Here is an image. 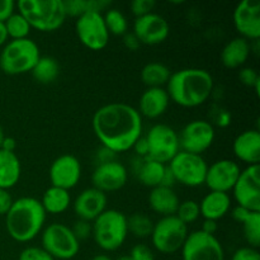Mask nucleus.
Wrapping results in <instances>:
<instances>
[{
  "label": "nucleus",
  "instance_id": "1",
  "mask_svg": "<svg viewBox=\"0 0 260 260\" xmlns=\"http://www.w3.org/2000/svg\"><path fill=\"white\" fill-rule=\"evenodd\" d=\"M91 126L103 147L116 152L128 151L142 135V117L126 103H108L94 113Z\"/></svg>",
  "mask_w": 260,
  "mask_h": 260
},
{
  "label": "nucleus",
  "instance_id": "2",
  "mask_svg": "<svg viewBox=\"0 0 260 260\" xmlns=\"http://www.w3.org/2000/svg\"><path fill=\"white\" fill-rule=\"evenodd\" d=\"M167 84L170 101L185 108H194L207 102L213 91L215 81L210 71L188 68L173 73Z\"/></svg>",
  "mask_w": 260,
  "mask_h": 260
},
{
  "label": "nucleus",
  "instance_id": "3",
  "mask_svg": "<svg viewBox=\"0 0 260 260\" xmlns=\"http://www.w3.org/2000/svg\"><path fill=\"white\" fill-rule=\"evenodd\" d=\"M47 213L37 198L22 197L13 201L5 215V229L13 240L28 243L43 229Z\"/></svg>",
  "mask_w": 260,
  "mask_h": 260
},
{
  "label": "nucleus",
  "instance_id": "4",
  "mask_svg": "<svg viewBox=\"0 0 260 260\" xmlns=\"http://www.w3.org/2000/svg\"><path fill=\"white\" fill-rule=\"evenodd\" d=\"M17 8L30 27L41 32L58 29L68 17L63 0H20Z\"/></svg>",
  "mask_w": 260,
  "mask_h": 260
},
{
  "label": "nucleus",
  "instance_id": "5",
  "mask_svg": "<svg viewBox=\"0 0 260 260\" xmlns=\"http://www.w3.org/2000/svg\"><path fill=\"white\" fill-rule=\"evenodd\" d=\"M91 235L104 251H114L126 241L127 216L117 210H106L91 223Z\"/></svg>",
  "mask_w": 260,
  "mask_h": 260
},
{
  "label": "nucleus",
  "instance_id": "6",
  "mask_svg": "<svg viewBox=\"0 0 260 260\" xmlns=\"http://www.w3.org/2000/svg\"><path fill=\"white\" fill-rule=\"evenodd\" d=\"M40 57V47L33 40H12L0 52V69L8 75L30 73Z\"/></svg>",
  "mask_w": 260,
  "mask_h": 260
},
{
  "label": "nucleus",
  "instance_id": "7",
  "mask_svg": "<svg viewBox=\"0 0 260 260\" xmlns=\"http://www.w3.org/2000/svg\"><path fill=\"white\" fill-rule=\"evenodd\" d=\"M188 236V226L177 216H165L154 223L151 241L161 254H174L182 249Z\"/></svg>",
  "mask_w": 260,
  "mask_h": 260
},
{
  "label": "nucleus",
  "instance_id": "8",
  "mask_svg": "<svg viewBox=\"0 0 260 260\" xmlns=\"http://www.w3.org/2000/svg\"><path fill=\"white\" fill-rule=\"evenodd\" d=\"M42 249L53 259L70 260L78 255L80 243L71 229L63 223H51L42 233Z\"/></svg>",
  "mask_w": 260,
  "mask_h": 260
},
{
  "label": "nucleus",
  "instance_id": "9",
  "mask_svg": "<svg viewBox=\"0 0 260 260\" xmlns=\"http://www.w3.org/2000/svg\"><path fill=\"white\" fill-rule=\"evenodd\" d=\"M145 139L149 147L147 157L161 164H169L170 160L180 151L179 136L177 131L168 124H154Z\"/></svg>",
  "mask_w": 260,
  "mask_h": 260
},
{
  "label": "nucleus",
  "instance_id": "10",
  "mask_svg": "<svg viewBox=\"0 0 260 260\" xmlns=\"http://www.w3.org/2000/svg\"><path fill=\"white\" fill-rule=\"evenodd\" d=\"M175 180L187 187H200L205 184L208 164L202 155L190 154L180 150L168 164Z\"/></svg>",
  "mask_w": 260,
  "mask_h": 260
},
{
  "label": "nucleus",
  "instance_id": "11",
  "mask_svg": "<svg viewBox=\"0 0 260 260\" xmlns=\"http://www.w3.org/2000/svg\"><path fill=\"white\" fill-rule=\"evenodd\" d=\"M183 260H225L222 244L215 235L197 230L188 234L182 246Z\"/></svg>",
  "mask_w": 260,
  "mask_h": 260
},
{
  "label": "nucleus",
  "instance_id": "12",
  "mask_svg": "<svg viewBox=\"0 0 260 260\" xmlns=\"http://www.w3.org/2000/svg\"><path fill=\"white\" fill-rule=\"evenodd\" d=\"M75 30L80 42L90 50H103L109 42V32L102 13H84L76 20Z\"/></svg>",
  "mask_w": 260,
  "mask_h": 260
},
{
  "label": "nucleus",
  "instance_id": "13",
  "mask_svg": "<svg viewBox=\"0 0 260 260\" xmlns=\"http://www.w3.org/2000/svg\"><path fill=\"white\" fill-rule=\"evenodd\" d=\"M178 136L182 151L201 155L212 146L216 132L211 122L205 119H194L188 122Z\"/></svg>",
  "mask_w": 260,
  "mask_h": 260
},
{
  "label": "nucleus",
  "instance_id": "14",
  "mask_svg": "<svg viewBox=\"0 0 260 260\" xmlns=\"http://www.w3.org/2000/svg\"><path fill=\"white\" fill-rule=\"evenodd\" d=\"M238 206L253 212H260V167L248 165L241 170L233 188Z\"/></svg>",
  "mask_w": 260,
  "mask_h": 260
},
{
  "label": "nucleus",
  "instance_id": "15",
  "mask_svg": "<svg viewBox=\"0 0 260 260\" xmlns=\"http://www.w3.org/2000/svg\"><path fill=\"white\" fill-rule=\"evenodd\" d=\"M128 179V172L122 162L117 160L107 162H99L91 174L93 187L103 193L116 192L126 185Z\"/></svg>",
  "mask_w": 260,
  "mask_h": 260
},
{
  "label": "nucleus",
  "instance_id": "16",
  "mask_svg": "<svg viewBox=\"0 0 260 260\" xmlns=\"http://www.w3.org/2000/svg\"><path fill=\"white\" fill-rule=\"evenodd\" d=\"M48 177L52 187L70 190L78 184L81 178L80 161L71 154L60 155L51 164Z\"/></svg>",
  "mask_w": 260,
  "mask_h": 260
},
{
  "label": "nucleus",
  "instance_id": "17",
  "mask_svg": "<svg viewBox=\"0 0 260 260\" xmlns=\"http://www.w3.org/2000/svg\"><path fill=\"white\" fill-rule=\"evenodd\" d=\"M234 25L240 37L258 41L260 37V2L241 0L234 10Z\"/></svg>",
  "mask_w": 260,
  "mask_h": 260
},
{
  "label": "nucleus",
  "instance_id": "18",
  "mask_svg": "<svg viewBox=\"0 0 260 260\" xmlns=\"http://www.w3.org/2000/svg\"><path fill=\"white\" fill-rule=\"evenodd\" d=\"M132 32L139 38L140 43L159 45L167 40L170 28L169 23L162 15L152 12L142 17H137L135 19Z\"/></svg>",
  "mask_w": 260,
  "mask_h": 260
},
{
  "label": "nucleus",
  "instance_id": "19",
  "mask_svg": "<svg viewBox=\"0 0 260 260\" xmlns=\"http://www.w3.org/2000/svg\"><path fill=\"white\" fill-rule=\"evenodd\" d=\"M240 173V167L234 160H217L208 167L205 184L210 188V190L229 193L233 190Z\"/></svg>",
  "mask_w": 260,
  "mask_h": 260
},
{
  "label": "nucleus",
  "instance_id": "20",
  "mask_svg": "<svg viewBox=\"0 0 260 260\" xmlns=\"http://www.w3.org/2000/svg\"><path fill=\"white\" fill-rule=\"evenodd\" d=\"M107 194L96 188H86L74 201V212L80 220L93 222L107 210Z\"/></svg>",
  "mask_w": 260,
  "mask_h": 260
},
{
  "label": "nucleus",
  "instance_id": "21",
  "mask_svg": "<svg viewBox=\"0 0 260 260\" xmlns=\"http://www.w3.org/2000/svg\"><path fill=\"white\" fill-rule=\"evenodd\" d=\"M233 150L235 156L248 165L260 161V132L259 129H246L234 140Z\"/></svg>",
  "mask_w": 260,
  "mask_h": 260
},
{
  "label": "nucleus",
  "instance_id": "22",
  "mask_svg": "<svg viewBox=\"0 0 260 260\" xmlns=\"http://www.w3.org/2000/svg\"><path fill=\"white\" fill-rule=\"evenodd\" d=\"M170 98L164 88H147L139 101V113L147 118H157L169 107Z\"/></svg>",
  "mask_w": 260,
  "mask_h": 260
},
{
  "label": "nucleus",
  "instance_id": "23",
  "mask_svg": "<svg viewBox=\"0 0 260 260\" xmlns=\"http://www.w3.org/2000/svg\"><path fill=\"white\" fill-rule=\"evenodd\" d=\"M231 208V198L229 193L210 190L200 203V212L205 220L218 221L225 217Z\"/></svg>",
  "mask_w": 260,
  "mask_h": 260
},
{
  "label": "nucleus",
  "instance_id": "24",
  "mask_svg": "<svg viewBox=\"0 0 260 260\" xmlns=\"http://www.w3.org/2000/svg\"><path fill=\"white\" fill-rule=\"evenodd\" d=\"M179 198L173 188L159 187L152 188L149 193V205L154 212L159 213L162 217L174 216L179 207Z\"/></svg>",
  "mask_w": 260,
  "mask_h": 260
},
{
  "label": "nucleus",
  "instance_id": "25",
  "mask_svg": "<svg viewBox=\"0 0 260 260\" xmlns=\"http://www.w3.org/2000/svg\"><path fill=\"white\" fill-rule=\"evenodd\" d=\"M251 45L243 37H236L229 41L221 51V61L228 69H236L243 66L250 56Z\"/></svg>",
  "mask_w": 260,
  "mask_h": 260
},
{
  "label": "nucleus",
  "instance_id": "26",
  "mask_svg": "<svg viewBox=\"0 0 260 260\" xmlns=\"http://www.w3.org/2000/svg\"><path fill=\"white\" fill-rule=\"evenodd\" d=\"M22 165L15 152L0 149V188L8 190L19 182Z\"/></svg>",
  "mask_w": 260,
  "mask_h": 260
},
{
  "label": "nucleus",
  "instance_id": "27",
  "mask_svg": "<svg viewBox=\"0 0 260 260\" xmlns=\"http://www.w3.org/2000/svg\"><path fill=\"white\" fill-rule=\"evenodd\" d=\"M40 202L46 213L58 215V213L65 212L70 207L71 197L69 190L51 185L45 190Z\"/></svg>",
  "mask_w": 260,
  "mask_h": 260
},
{
  "label": "nucleus",
  "instance_id": "28",
  "mask_svg": "<svg viewBox=\"0 0 260 260\" xmlns=\"http://www.w3.org/2000/svg\"><path fill=\"white\" fill-rule=\"evenodd\" d=\"M165 168H167L165 164L155 161V160L149 159V157H145V159H142V161H140L139 168L136 169L137 178H139L140 183L142 185L152 189V188L161 185Z\"/></svg>",
  "mask_w": 260,
  "mask_h": 260
},
{
  "label": "nucleus",
  "instance_id": "29",
  "mask_svg": "<svg viewBox=\"0 0 260 260\" xmlns=\"http://www.w3.org/2000/svg\"><path fill=\"white\" fill-rule=\"evenodd\" d=\"M30 73L37 83L51 84L60 75V63L52 56H41Z\"/></svg>",
  "mask_w": 260,
  "mask_h": 260
},
{
  "label": "nucleus",
  "instance_id": "30",
  "mask_svg": "<svg viewBox=\"0 0 260 260\" xmlns=\"http://www.w3.org/2000/svg\"><path fill=\"white\" fill-rule=\"evenodd\" d=\"M170 75V69L161 62H149L141 70V80L147 88H162L169 81Z\"/></svg>",
  "mask_w": 260,
  "mask_h": 260
},
{
  "label": "nucleus",
  "instance_id": "31",
  "mask_svg": "<svg viewBox=\"0 0 260 260\" xmlns=\"http://www.w3.org/2000/svg\"><path fill=\"white\" fill-rule=\"evenodd\" d=\"M154 222L149 216L144 213H132L127 217V230L136 238H147L151 236Z\"/></svg>",
  "mask_w": 260,
  "mask_h": 260
},
{
  "label": "nucleus",
  "instance_id": "32",
  "mask_svg": "<svg viewBox=\"0 0 260 260\" xmlns=\"http://www.w3.org/2000/svg\"><path fill=\"white\" fill-rule=\"evenodd\" d=\"M104 23L108 29L109 35H116V36H123L124 33L128 32V22L127 18L123 13L117 8H109L106 10L103 14Z\"/></svg>",
  "mask_w": 260,
  "mask_h": 260
},
{
  "label": "nucleus",
  "instance_id": "33",
  "mask_svg": "<svg viewBox=\"0 0 260 260\" xmlns=\"http://www.w3.org/2000/svg\"><path fill=\"white\" fill-rule=\"evenodd\" d=\"M5 29H7L8 37H12V40H22L28 38L30 32V25L24 17L19 12L13 13L9 18L4 22Z\"/></svg>",
  "mask_w": 260,
  "mask_h": 260
},
{
  "label": "nucleus",
  "instance_id": "34",
  "mask_svg": "<svg viewBox=\"0 0 260 260\" xmlns=\"http://www.w3.org/2000/svg\"><path fill=\"white\" fill-rule=\"evenodd\" d=\"M241 225L246 243L250 248L258 249L260 246V212H250Z\"/></svg>",
  "mask_w": 260,
  "mask_h": 260
},
{
  "label": "nucleus",
  "instance_id": "35",
  "mask_svg": "<svg viewBox=\"0 0 260 260\" xmlns=\"http://www.w3.org/2000/svg\"><path fill=\"white\" fill-rule=\"evenodd\" d=\"M200 203L192 200H188L179 203V207H178L177 213H175V216L187 226L188 223L194 222L200 217Z\"/></svg>",
  "mask_w": 260,
  "mask_h": 260
},
{
  "label": "nucleus",
  "instance_id": "36",
  "mask_svg": "<svg viewBox=\"0 0 260 260\" xmlns=\"http://www.w3.org/2000/svg\"><path fill=\"white\" fill-rule=\"evenodd\" d=\"M239 80L246 86L255 89L256 94H259V86H260V75L258 71L253 68H244L241 69L239 73Z\"/></svg>",
  "mask_w": 260,
  "mask_h": 260
},
{
  "label": "nucleus",
  "instance_id": "37",
  "mask_svg": "<svg viewBox=\"0 0 260 260\" xmlns=\"http://www.w3.org/2000/svg\"><path fill=\"white\" fill-rule=\"evenodd\" d=\"M66 15L80 17L84 13L89 12V0H63Z\"/></svg>",
  "mask_w": 260,
  "mask_h": 260
},
{
  "label": "nucleus",
  "instance_id": "38",
  "mask_svg": "<svg viewBox=\"0 0 260 260\" xmlns=\"http://www.w3.org/2000/svg\"><path fill=\"white\" fill-rule=\"evenodd\" d=\"M18 260H55L45 249L37 246H29L20 251Z\"/></svg>",
  "mask_w": 260,
  "mask_h": 260
},
{
  "label": "nucleus",
  "instance_id": "39",
  "mask_svg": "<svg viewBox=\"0 0 260 260\" xmlns=\"http://www.w3.org/2000/svg\"><path fill=\"white\" fill-rule=\"evenodd\" d=\"M155 5H156V3L154 0H134V2H131L129 7H131V12L137 18L152 13Z\"/></svg>",
  "mask_w": 260,
  "mask_h": 260
},
{
  "label": "nucleus",
  "instance_id": "40",
  "mask_svg": "<svg viewBox=\"0 0 260 260\" xmlns=\"http://www.w3.org/2000/svg\"><path fill=\"white\" fill-rule=\"evenodd\" d=\"M70 229L79 241L88 239L91 235V223L89 221L78 220L76 222H74V226Z\"/></svg>",
  "mask_w": 260,
  "mask_h": 260
},
{
  "label": "nucleus",
  "instance_id": "41",
  "mask_svg": "<svg viewBox=\"0 0 260 260\" xmlns=\"http://www.w3.org/2000/svg\"><path fill=\"white\" fill-rule=\"evenodd\" d=\"M129 256L134 260H155L152 250L149 246L145 245V244H137V245H135L132 248L131 253H129Z\"/></svg>",
  "mask_w": 260,
  "mask_h": 260
},
{
  "label": "nucleus",
  "instance_id": "42",
  "mask_svg": "<svg viewBox=\"0 0 260 260\" xmlns=\"http://www.w3.org/2000/svg\"><path fill=\"white\" fill-rule=\"evenodd\" d=\"M231 260H260V254L258 249L250 248V246H243V248H239L233 254Z\"/></svg>",
  "mask_w": 260,
  "mask_h": 260
},
{
  "label": "nucleus",
  "instance_id": "43",
  "mask_svg": "<svg viewBox=\"0 0 260 260\" xmlns=\"http://www.w3.org/2000/svg\"><path fill=\"white\" fill-rule=\"evenodd\" d=\"M15 3L13 0H0V22L4 23L14 13Z\"/></svg>",
  "mask_w": 260,
  "mask_h": 260
},
{
  "label": "nucleus",
  "instance_id": "44",
  "mask_svg": "<svg viewBox=\"0 0 260 260\" xmlns=\"http://www.w3.org/2000/svg\"><path fill=\"white\" fill-rule=\"evenodd\" d=\"M13 205V198L8 190L0 188V216H5Z\"/></svg>",
  "mask_w": 260,
  "mask_h": 260
},
{
  "label": "nucleus",
  "instance_id": "45",
  "mask_svg": "<svg viewBox=\"0 0 260 260\" xmlns=\"http://www.w3.org/2000/svg\"><path fill=\"white\" fill-rule=\"evenodd\" d=\"M123 45L129 51H136L141 43H140L139 38L134 35V32H127L123 35Z\"/></svg>",
  "mask_w": 260,
  "mask_h": 260
},
{
  "label": "nucleus",
  "instance_id": "46",
  "mask_svg": "<svg viewBox=\"0 0 260 260\" xmlns=\"http://www.w3.org/2000/svg\"><path fill=\"white\" fill-rule=\"evenodd\" d=\"M132 149H135V151H136L137 156L139 157H142V159H145V157H147V152H149V147H147V142H146V139L145 137H140L139 140L136 141V144L134 145V147Z\"/></svg>",
  "mask_w": 260,
  "mask_h": 260
},
{
  "label": "nucleus",
  "instance_id": "47",
  "mask_svg": "<svg viewBox=\"0 0 260 260\" xmlns=\"http://www.w3.org/2000/svg\"><path fill=\"white\" fill-rule=\"evenodd\" d=\"M250 212H253V211L246 210L245 207H241V206H236V207L233 210V212H231V215H233V218L236 221V222L243 223L244 221L248 218V216L250 215Z\"/></svg>",
  "mask_w": 260,
  "mask_h": 260
},
{
  "label": "nucleus",
  "instance_id": "48",
  "mask_svg": "<svg viewBox=\"0 0 260 260\" xmlns=\"http://www.w3.org/2000/svg\"><path fill=\"white\" fill-rule=\"evenodd\" d=\"M218 230V223L217 221H212V220H205L203 221V225L201 231L203 233L208 234V235H215Z\"/></svg>",
  "mask_w": 260,
  "mask_h": 260
},
{
  "label": "nucleus",
  "instance_id": "49",
  "mask_svg": "<svg viewBox=\"0 0 260 260\" xmlns=\"http://www.w3.org/2000/svg\"><path fill=\"white\" fill-rule=\"evenodd\" d=\"M175 182H177V180H175L174 175H173V173L170 172L169 167L167 165V168H165L164 177H162V180H161V187L173 188V185H174Z\"/></svg>",
  "mask_w": 260,
  "mask_h": 260
},
{
  "label": "nucleus",
  "instance_id": "50",
  "mask_svg": "<svg viewBox=\"0 0 260 260\" xmlns=\"http://www.w3.org/2000/svg\"><path fill=\"white\" fill-rule=\"evenodd\" d=\"M216 122L220 127H226L231 123V116L228 111H218L217 117H216Z\"/></svg>",
  "mask_w": 260,
  "mask_h": 260
},
{
  "label": "nucleus",
  "instance_id": "51",
  "mask_svg": "<svg viewBox=\"0 0 260 260\" xmlns=\"http://www.w3.org/2000/svg\"><path fill=\"white\" fill-rule=\"evenodd\" d=\"M15 149H17V141H15V139L5 136L4 141L2 144V150L9 152H15Z\"/></svg>",
  "mask_w": 260,
  "mask_h": 260
},
{
  "label": "nucleus",
  "instance_id": "52",
  "mask_svg": "<svg viewBox=\"0 0 260 260\" xmlns=\"http://www.w3.org/2000/svg\"><path fill=\"white\" fill-rule=\"evenodd\" d=\"M8 33H7V29H5V25L4 23L0 22V47L2 46H4L5 43H7L8 41Z\"/></svg>",
  "mask_w": 260,
  "mask_h": 260
},
{
  "label": "nucleus",
  "instance_id": "53",
  "mask_svg": "<svg viewBox=\"0 0 260 260\" xmlns=\"http://www.w3.org/2000/svg\"><path fill=\"white\" fill-rule=\"evenodd\" d=\"M90 260H113L111 256H108L107 254H98V255L93 256Z\"/></svg>",
  "mask_w": 260,
  "mask_h": 260
},
{
  "label": "nucleus",
  "instance_id": "54",
  "mask_svg": "<svg viewBox=\"0 0 260 260\" xmlns=\"http://www.w3.org/2000/svg\"><path fill=\"white\" fill-rule=\"evenodd\" d=\"M5 139V134H4V129H3L2 124H0V149H2V144Z\"/></svg>",
  "mask_w": 260,
  "mask_h": 260
},
{
  "label": "nucleus",
  "instance_id": "55",
  "mask_svg": "<svg viewBox=\"0 0 260 260\" xmlns=\"http://www.w3.org/2000/svg\"><path fill=\"white\" fill-rule=\"evenodd\" d=\"M116 260H134V259H132L129 255H121V256H118Z\"/></svg>",
  "mask_w": 260,
  "mask_h": 260
}]
</instances>
